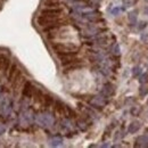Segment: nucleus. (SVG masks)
I'll use <instances>...</instances> for the list:
<instances>
[{
	"instance_id": "30",
	"label": "nucleus",
	"mask_w": 148,
	"mask_h": 148,
	"mask_svg": "<svg viewBox=\"0 0 148 148\" xmlns=\"http://www.w3.org/2000/svg\"><path fill=\"white\" fill-rule=\"evenodd\" d=\"M147 104H148V100H147Z\"/></svg>"
},
{
	"instance_id": "11",
	"label": "nucleus",
	"mask_w": 148,
	"mask_h": 148,
	"mask_svg": "<svg viewBox=\"0 0 148 148\" xmlns=\"http://www.w3.org/2000/svg\"><path fill=\"white\" fill-rule=\"evenodd\" d=\"M55 112L58 115H65L66 113V105H64L60 100H56L55 103Z\"/></svg>"
},
{
	"instance_id": "21",
	"label": "nucleus",
	"mask_w": 148,
	"mask_h": 148,
	"mask_svg": "<svg viewBox=\"0 0 148 148\" xmlns=\"http://www.w3.org/2000/svg\"><path fill=\"white\" fill-rule=\"evenodd\" d=\"M139 93H140V96H146L148 93V86H144V83H141V87H140V90H139Z\"/></svg>"
},
{
	"instance_id": "29",
	"label": "nucleus",
	"mask_w": 148,
	"mask_h": 148,
	"mask_svg": "<svg viewBox=\"0 0 148 148\" xmlns=\"http://www.w3.org/2000/svg\"><path fill=\"white\" fill-rule=\"evenodd\" d=\"M144 14H145V15H148V6L144 9Z\"/></svg>"
},
{
	"instance_id": "31",
	"label": "nucleus",
	"mask_w": 148,
	"mask_h": 148,
	"mask_svg": "<svg viewBox=\"0 0 148 148\" xmlns=\"http://www.w3.org/2000/svg\"><path fill=\"white\" fill-rule=\"evenodd\" d=\"M57 1H58V0H57Z\"/></svg>"
},
{
	"instance_id": "28",
	"label": "nucleus",
	"mask_w": 148,
	"mask_h": 148,
	"mask_svg": "<svg viewBox=\"0 0 148 148\" xmlns=\"http://www.w3.org/2000/svg\"><path fill=\"white\" fill-rule=\"evenodd\" d=\"M5 131H6V129H5V127H2V125H0V134H2V133H5Z\"/></svg>"
},
{
	"instance_id": "23",
	"label": "nucleus",
	"mask_w": 148,
	"mask_h": 148,
	"mask_svg": "<svg viewBox=\"0 0 148 148\" xmlns=\"http://www.w3.org/2000/svg\"><path fill=\"white\" fill-rule=\"evenodd\" d=\"M123 9H124V8L115 7V8H113V9H112V15H113V16H117V15H120V13H121Z\"/></svg>"
},
{
	"instance_id": "22",
	"label": "nucleus",
	"mask_w": 148,
	"mask_h": 148,
	"mask_svg": "<svg viewBox=\"0 0 148 148\" xmlns=\"http://www.w3.org/2000/svg\"><path fill=\"white\" fill-rule=\"evenodd\" d=\"M112 53L115 56H120L121 55V51H120V46L117 43L113 45V48H112Z\"/></svg>"
},
{
	"instance_id": "12",
	"label": "nucleus",
	"mask_w": 148,
	"mask_h": 148,
	"mask_svg": "<svg viewBox=\"0 0 148 148\" xmlns=\"http://www.w3.org/2000/svg\"><path fill=\"white\" fill-rule=\"evenodd\" d=\"M63 145V138L60 136H55L49 139V146L51 147H58Z\"/></svg>"
},
{
	"instance_id": "19",
	"label": "nucleus",
	"mask_w": 148,
	"mask_h": 148,
	"mask_svg": "<svg viewBox=\"0 0 148 148\" xmlns=\"http://www.w3.org/2000/svg\"><path fill=\"white\" fill-rule=\"evenodd\" d=\"M141 74V67L140 66H134L133 69H132V76L133 77H137V76H139Z\"/></svg>"
},
{
	"instance_id": "27",
	"label": "nucleus",
	"mask_w": 148,
	"mask_h": 148,
	"mask_svg": "<svg viewBox=\"0 0 148 148\" xmlns=\"http://www.w3.org/2000/svg\"><path fill=\"white\" fill-rule=\"evenodd\" d=\"M140 39H141L143 41H148V34H147V33H141Z\"/></svg>"
},
{
	"instance_id": "20",
	"label": "nucleus",
	"mask_w": 148,
	"mask_h": 148,
	"mask_svg": "<svg viewBox=\"0 0 148 148\" xmlns=\"http://www.w3.org/2000/svg\"><path fill=\"white\" fill-rule=\"evenodd\" d=\"M100 1L101 0H88V2H87V5L89 6V7H98L99 5H100Z\"/></svg>"
},
{
	"instance_id": "25",
	"label": "nucleus",
	"mask_w": 148,
	"mask_h": 148,
	"mask_svg": "<svg viewBox=\"0 0 148 148\" xmlns=\"http://www.w3.org/2000/svg\"><path fill=\"white\" fill-rule=\"evenodd\" d=\"M146 26H147V22H140L139 25H138V29L139 30H144Z\"/></svg>"
},
{
	"instance_id": "3",
	"label": "nucleus",
	"mask_w": 148,
	"mask_h": 148,
	"mask_svg": "<svg viewBox=\"0 0 148 148\" xmlns=\"http://www.w3.org/2000/svg\"><path fill=\"white\" fill-rule=\"evenodd\" d=\"M59 14H62V9L60 8H45L41 10L40 15L42 16H48V17H55V18H58Z\"/></svg>"
},
{
	"instance_id": "18",
	"label": "nucleus",
	"mask_w": 148,
	"mask_h": 148,
	"mask_svg": "<svg viewBox=\"0 0 148 148\" xmlns=\"http://www.w3.org/2000/svg\"><path fill=\"white\" fill-rule=\"evenodd\" d=\"M122 2L124 7H132L138 2V0H122Z\"/></svg>"
},
{
	"instance_id": "9",
	"label": "nucleus",
	"mask_w": 148,
	"mask_h": 148,
	"mask_svg": "<svg viewBox=\"0 0 148 148\" xmlns=\"http://www.w3.org/2000/svg\"><path fill=\"white\" fill-rule=\"evenodd\" d=\"M82 16L87 19V21L93 22V23L101 21V18H100V14H98L97 12H88V13H84Z\"/></svg>"
},
{
	"instance_id": "26",
	"label": "nucleus",
	"mask_w": 148,
	"mask_h": 148,
	"mask_svg": "<svg viewBox=\"0 0 148 148\" xmlns=\"http://www.w3.org/2000/svg\"><path fill=\"white\" fill-rule=\"evenodd\" d=\"M148 74H144V75H141V77H140V83H144V82H146L148 79Z\"/></svg>"
},
{
	"instance_id": "2",
	"label": "nucleus",
	"mask_w": 148,
	"mask_h": 148,
	"mask_svg": "<svg viewBox=\"0 0 148 148\" xmlns=\"http://www.w3.org/2000/svg\"><path fill=\"white\" fill-rule=\"evenodd\" d=\"M53 49L56 53H67V51H77V47H75L73 45H64V43H54Z\"/></svg>"
},
{
	"instance_id": "6",
	"label": "nucleus",
	"mask_w": 148,
	"mask_h": 148,
	"mask_svg": "<svg viewBox=\"0 0 148 148\" xmlns=\"http://www.w3.org/2000/svg\"><path fill=\"white\" fill-rule=\"evenodd\" d=\"M104 31H106V30L105 29H99V27H96V26H89L83 31V36L86 38H93L97 34H99L100 32H104Z\"/></svg>"
},
{
	"instance_id": "14",
	"label": "nucleus",
	"mask_w": 148,
	"mask_h": 148,
	"mask_svg": "<svg viewBox=\"0 0 148 148\" xmlns=\"http://www.w3.org/2000/svg\"><path fill=\"white\" fill-rule=\"evenodd\" d=\"M140 127H141L140 122L134 121V122H132V123L129 124V127H128V132H129V133H136L137 131H139Z\"/></svg>"
},
{
	"instance_id": "5",
	"label": "nucleus",
	"mask_w": 148,
	"mask_h": 148,
	"mask_svg": "<svg viewBox=\"0 0 148 148\" xmlns=\"http://www.w3.org/2000/svg\"><path fill=\"white\" fill-rule=\"evenodd\" d=\"M90 104L92 105L93 107H97V108H103L105 105H106V98L103 96V95H99V96H95L92 99L90 100Z\"/></svg>"
},
{
	"instance_id": "24",
	"label": "nucleus",
	"mask_w": 148,
	"mask_h": 148,
	"mask_svg": "<svg viewBox=\"0 0 148 148\" xmlns=\"http://www.w3.org/2000/svg\"><path fill=\"white\" fill-rule=\"evenodd\" d=\"M77 127L82 130V131H86L87 128H88V125H87V122H86V121H79V122H77Z\"/></svg>"
},
{
	"instance_id": "10",
	"label": "nucleus",
	"mask_w": 148,
	"mask_h": 148,
	"mask_svg": "<svg viewBox=\"0 0 148 148\" xmlns=\"http://www.w3.org/2000/svg\"><path fill=\"white\" fill-rule=\"evenodd\" d=\"M136 147H148V136H139L136 139Z\"/></svg>"
},
{
	"instance_id": "13",
	"label": "nucleus",
	"mask_w": 148,
	"mask_h": 148,
	"mask_svg": "<svg viewBox=\"0 0 148 148\" xmlns=\"http://www.w3.org/2000/svg\"><path fill=\"white\" fill-rule=\"evenodd\" d=\"M54 98L51 97V96H49V95H43V97H42V104L45 105V107H50V106H53L54 105Z\"/></svg>"
},
{
	"instance_id": "15",
	"label": "nucleus",
	"mask_w": 148,
	"mask_h": 148,
	"mask_svg": "<svg viewBox=\"0 0 148 148\" xmlns=\"http://www.w3.org/2000/svg\"><path fill=\"white\" fill-rule=\"evenodd\" d=\"M137 18H138V10H132L128 14V19H129L130 25H136L137 24Z\"/></svg>"
},
{
	"instance_id": "8",
	"label": "nucleus",
	"mask_w": 148,
	"mask_h": 148,
	"mask_svg": "<svg viewBox=\"0 0 148 148\" xmlns=\"http://www.w3.org/2000/svg\"><path fill=\"white\" fill-rule=\"evenodd\" d=\"M114 91H115L114 86L108 82V83H105V84H104V87H103V89H101V91H100V95H103L105 98H108V97L113 96Z\"/></svg>"
},
{
	"instance_id": "7",
	"label": "nucleus",
	"mask_w": 148,
	"mask_h": 148,
	"mask_svg": "<svg viewBox=\"0 0 148 148\" xmlns=\"http://www.w3.org/2000/svg\"><path fill=\"white\" fill-rule=\"evenodd\" d=\"M34 87L33 84L30 82V81H26L24 87H23V91H22V95L23 97H26V98H31L33 96V92H34Z\"/></svg>"
},
{
	"instance_id": "1",
	"label": "nucleus",
	"mask_w": 148,
	"mask_h": 148,
	"mask_svg": "<svg viewBox=\"0 0 148 148\" xmlns=\"http://www.w3.org/2000/svg\"><path fill=\"white\" fill-rule=\"evenodd\" d=\"M36 122H37L39 125L43 127V128H49V127H51L54 124L55 120H54V117H53L51 114L43 113V114L38 115V117L36 119Z\"/></svg>"
},
{
	"instance_id": "4",
	"label": "nucleus",
	"mask_w": 148,
	"mask_h": 148,
	"mask_svg": "<svg viewBox=\"0 0 148 148\" xmlns=\"http://www.w3.org/2000/svg\"><path fill=\"white\" fill-rule=\"evenodd\" d=\"M59 21L55 17H48V16H42L40 15L37 18V23L41 26H47V25H51V24H55L58 23Z\"/></svg>"
},
{
	"instance_id": "17",
	"label": "nucleus",
	"mask_w": 148,
	"mask_h": 148,
	"mask_svg": "<svg viewBox=\"0 0 148 148\" xmlns=\"http://www.w3.org/2000/svg\"><path fill=\"white\" fill-rule=\"evenodd\" d=\"M45 6L48 7V8H57V7H59L60 5H59V2H58L57 0H47V1L45 2Z\"/></svg>"
},
{
	"instance_id": "16",
	"label": "nucleus",
	"mask_w": 148,
	"mask_h": 148,
	"mask_svg": "<svg viewBox=\"0 0 148 148\" xmlns=\"http://www.w3.org/2000/svg\"><path fill=\"white\" fill-rule=\"evenodd\" d=\"M16 73H17V66L14 64V65H12V67H10V70H9V73H8V80H9L10 82L14 80Z\"/></svg>"
}]
</instances>
